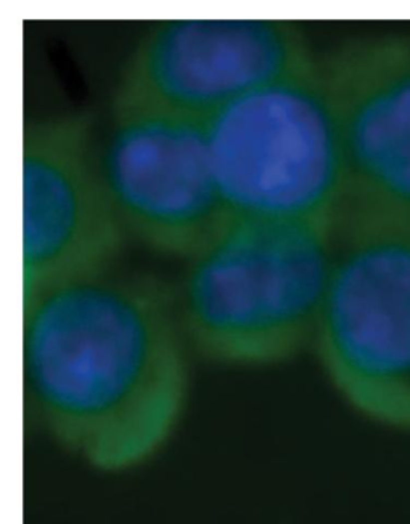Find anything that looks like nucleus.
Wrapping results in <instances>:
<instances>
[{
  "label": "nucleus",
  "instance_id": "obj_4",
  "mask_svg": "<svg viewBox=\"0 0 410 524\" xmlns=\"http://www.w3.org/2000/svg\"><path fill=\"white\" fill-rule=\"evenodd\" d=\"M311 351L356 414L410 433V221L338 218Z\"/></svg>",
  "mask_w": 410,
  "mask_h": 524
},
{
  "label": "nucleus",
  "instance_id": "obj_6",
  "mask_svg": "<svg viewBox=\"0 0 410 524\" xmlns=\"http://www.w3.org/2000/svg\"><path fill=\"white\" fill-rule=\"evenodd\" d=\"M100 162L128 241L186 260L229 217L202 119L111 98Z\"/></svg>",
  "mask_w": 410,
  "mask_h": 524
},
{
  "label": "nucleus",
  "instance_id": "obj_7",
  "mask_svg": "<svg viewBox=\"0 0 410 524\" xmlns=\"http://www.w3.org/2000/svg\"><path fill=\"white\" fill-rule=\"evenodd\" d=\"M317 55L298 21L164 19L133 45L111 98L205 120Z\"/></svg>",
  "mask_w": 410,
  "mask_h": 524
},
{
  "label": "nucleus",
  "instance_id": "obj_5",
  "mask_svg": "<svg viewBox=\"0 0 410 524\" xmlns=\"http://www.w3.org/2000/svg\"><path fill=\"white\" fill-rule=\"evenodd\" d=\"M21 189V298L120 261L128 236L104 181L92 114L24 119Z\"/></svg>",
  "mask_w": 410,
  "mask_h": 524
},
{
  "label": "nucleus",
  "instance_id": "obj_3",
  "mask_svg": "<svg viewBox=\"0 0 410 524\" xmlns=\"http://www.w3.org/2000/svg\"><path fill=\"white\" fill-rule=\"evenodd\" d=\"M204 124L227 213L335 226L346 200V165L319 55Z\"/></svg>",
  "mask_w": 410,
  "mask_h": 524
},
{
  "label": "nucleus",
  "instance_id": "obj_2",
  "mask_svg": "<svg viewBox=\"0 0 410 524\" xmlns=\"http://www.w3.org/2000/svg\"><path fill=\"white\" fill-rule=\"evenodd\" d=\"M333 255V225L229 215L173 284L194 356L258 369L311 350Z\"/></svg>",
  "mask_w": 410,
  "mask_h": 524
},
{
  "label": "nucleus",
  "instance_id": "obj_8",
  "mask_svg": "<svg viewBox=\"0 0 410 524\" xmlns=\"http://www.w3.org/2000/svg\"><path fill=\"white\" fill-rule=\"evenodd\" d=\"M319 58L345 152L338 218L410 221V34L351 37Z\"/></svg>",
  "mask_w": 410,
  "mask_h": 524
},
{
  "label": "nucleus",
  "instance_id": "obj_1",
  "mask_svg": "<svg viewBox=\"0 0 410 524\" xmlns=\"http://www.w3.org/2000/svg\"><path fill=\"white\" fill-rule=\"evenodd\" d=\"M194 358L173 284L120 261L21 298L24 409L98 472H130L169 444Z\"/></svg>",
  "mask_w": 410,
  "mask_h": 524
}]
</instances>
